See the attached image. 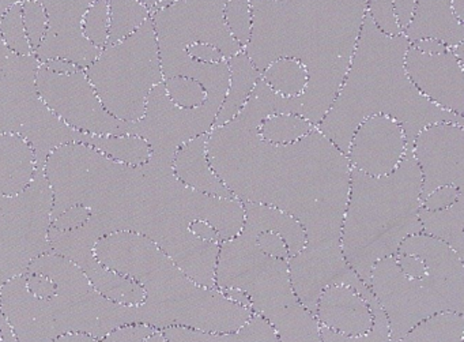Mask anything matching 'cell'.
Masks as SVG:
<instances>
[{"label": "cell", "instance_id": "6da1fadb", "mask_svg": "<svg viewBox=\"0 0 464 342\" xmlns=\"http://www.w3.org/2000/svg\"><path fill=\"white\" fill-rule=\"evenodd\" d=\"M206 151L236 200L289 214L303 225L305 246L341 247L352 167L317 127L297 142L273 145L235 118L213 127Z\"/></svg>", "mask_w": 464, "mask_h": 342}, {"label": "cell", "instance_id": "7a4b0ae2", "mask_svg": "<svg viewBox=\"0 0 464 342\" xmlns=\"http://www.w3.org/2000/svg\"><path fill=\"white\" fill-rule=\"evenodd\" d=\"M45 176L53 194V219L74 205L91 210L83 230L97 240L116 232L161 243L180 224L189 189L172 162L150 157L142 165L113 161L83 143H67L48 156Z\"/></svg>", "mask_w": 464, "mask_h": 342}, {"label": "cell", "instance_id": "3957f363", "mask_svg": "<svg viewBox=\"0 0 464 342\" xmlns=\"http://www.w3.org/2000/svg\"><path fill=\"white\" fill-rule=\"evenodd\" d=\"M252 34L243 48L262 73L276 59L300 62L308 85L300 97H279L278 113L319 126L352 64L366 0H251Z\"/></svg>", "mask_w": 464, "mask_h": 342}, {"label": "cell", "instance_id": "277c9868", "mask_svg": "<svg viewBox=\"0 0 464 342\" xmlns=\"http://www.w3.org/2000/svg\"><path fill=\"white\" fill-rule=\"evenodd\" d=\"M409 40L379 31L365 13L346 77L317 130L346 156L353 134L365 119L387 116L401 124L411 151L425 127L439 123L464 126V116L429 102L412 85L404 70Z\"/></svg>", "mask_w": 464, "mask_h": 342}, {"label": "cell", "instance_id": "5b68a950", "mask_svg": "<svg viewBox=\"0 0 464 342\" xmlns=\"http://www.w3.org/2000/svg\"><path fill=\"white\" fill-rule=\"evenodd\" d=\"M93 251L102 265L134 279L145 289V300L140 304L143 325L154 330L188 327L233 333L254 317L251 308L227 300L218 288L192 281L145 236L111 233L97 240Z\"/></svg>", "mask_w": 464, "mask_h": 342}, {"label": "cell", "instance_id": "8992f818", "mask_svg": "<svg viewBox=\"0 0 464 342\" xmlns=\"http://www.w3.org/2000/svg\"><path fill=\"white\" fill-rule=\"evenodd\" d=\"M29 273L55 282L51 298H39L26 289L24 276L0 289V312L17 342H53L64 334H86L97 342L119 326L143 323L140 306H123L102 296L72 260L47 252L34 259Z\"/></svg>", "mask_w": 464, "mask_h": 342}, {"label": "cell", "instance_id": "52a82bcc", "mask_svg": "<svg viewBox=\"0 0 464 342\" xmlns=\"http://www.w3.org/2000/svg\"><path fill=\"white\" fill-rule=\"evenodd\" d=\"M422 175L411 151L390 175L350 172V191L342 222L341 247L347 265L369 287L373 266L393 257L404 239L422 232Z\"/></svg>", "mask_w": 464, "mask_h": 342}, {"label": "cell", "instance_id": "ba28073f", "mask_svg": "<svg viewBox=\"0 0 464 342\" xmlns=\"http://www.w3.org/2000/svg\"><path fill=\"white\" fill-rule=\"evenodd\" d=\"M398 252L412 254L425 262L422 278L401 273L395 255L372 269L369 288L390 325V342H399L415 326L445 312L464 315V266L444 241L415 233L401 241Z\"/></svg>", "mask_w": 464, "mask_h": 342}, {"label": "cell", "instance_id": "9c48e42d", "mask_svg": "<svg viewBox=\"0 0 464 342\" xmlns=\"http://www.w3.org/2000/svg\"><path fill=\"white\" fill-rule=\"evenodd\" d=\"M85 73L113 118L127 123L140 121L151 91L164 83L151 17L123 42L102 48Z\"/></svg>", "mask_w": 464, "mask_h": 342}, {"label": "cell", "instance_id": "30bf717a", "mask_svg": "<svg viewBox=\"0 0 464 342\" xmlns=\"http://www.w3.org/2000/svg\"><path fill=\"white\" fill-rule=\"evenodd\" d=\"M36 56L12 53L0 39V135L17 134L31 143L37 168L67 143L89 145L91 134L75 132L51 112L36 86Z\"/></svg>", "mask_w": 464, "mask_h": 342}, {"label": "cell", "instance_id": "8fae6325", "mask_svg": "<svg viewBox=\"0 0 464 342\" xmlns=\"http://www.w3.org/2000/svg\"><path fill=\"white\" fill-rule=\"evenodd\" d=\"M53 194L44 170L20 194H0V289L50 252Z\"/></svg>", "mask_w": 464, "mask_h": 342}, {"label": "cell", "instance_id": "7c38bea8", "mask_svg": "<svg viewBox=\"0 0 464 342\" xmlns=\"http://www.w3.org/2000/svg\"><path fill=\"white\" fill-rule=\"evenodd\" d=\"M216 288L238 289L248 295L255 315L300 303L290 282L287 259L268 257L257 247L255 236L241 230L219 243Z\"/></svg>", "mask_w": 464, "mask_h": 342}, {"label": "cell", "instance_id": "4fadbf2b", "mask_svg": "<svg viewBox=\"0 0 464 342\" xmlns=\"http://www.w3.org/2000/svg\"><path fill=\"white\" fill-rule=\"evenodd\" d=\"M227 0H175L151 13L161 67L187 55V48L208 43L230 59L243 51L230 36L224 20Z\"/></svg>", "mask_w": 464, "mask_h": 342}, {"label": "cell", "instance_id": "5bb4252c", "mask_svg": "<svg viewBox=\"0 0 464 342\" xmlns=\"http://www.w3.org/2000/svg\"><path fill=\"white\" fill-rule=\"evenodd\" d=\"M225 94L227 91L208 92L205 104L186 110L173 104L160 83L151 91L142 118L132 123L131 134L149 143L151 157L173 162L181 145L213 130Z\"/></svg>", "mask_w": 464, "mask_h": 342}, {"label": "cell", "instance_id": "9a60e30c", "mask_svg": "<svg viewBox=\"0 0 464 342\" xmlns=\"http://www.w3.org/2000/svg\"><path fill=\"white\" fill-rule=\"evenodd\" d=\"M36 86L53 115L75 132L93 135L131 134L132 123L113 118L100 102L85 70L53 73L40 64Z\"/></svg>", "mask_w": 464, "mask_h": 342}, {"label": "cell", "instance_id": "2e32d148", "mask_svg": "<svg viewBox=\"0 0 464 342\" xmlns=\"http://www.w3.org/2000/svg\"><path fill=\"white\" fill-rule=\"evenodd\" d=\"M411 153L422 175L420 200L442 186L463 191L464 126L439 123L425 127L415 137Z\"/></svg>", "mask_w": 464, "mask_h": 342}, {"label": "cell", "instance_id": "e0dca14e", "mask_svg": "<svg viewBox=\"0 0 464 342\" xmlns=\"http://www.w3.org/2000/svg\"><path fill=\"white\" fill-rule=\"evenodd\" d=\"M287 266L295 295L312 314L316 311L320 293L331 285H349L365 300L373 295L371 288L347 265L342 247L305 246L287 259Z\"/></svg>", "mask_w": 464, "mask_h": 342}, {"label": "cell", "instance_id": "ac0fdd59", "mask_svg": "<svg viewBox=\"0 0 464 342\" xmlns=\"http://www.w3.org/2000/svg\"><path fill=\"white\" fill-rule=\"evenodd\" d=\"M48 17V31L34 56L40 64L53 59L70 62L88 69L102 50L88 42L82 34V20L96 0H37Z\"/></svg>", "mask_w": 464, "mask_h": 342}, {"label": "cell", "instance_id": "d6986e66", "mask_svg": "<svg viewBox=\"0 0 464 342\" xmlns=\"http://www.w3.org/2000/svg\"><path fill=\"white\" fill-rule=\"evenodd\" d=\"M48 240L50 252L74 262L105 298L123 306H140L145 300V289L138 282L97 260L93 251L97 240L82 227L66 232L50 228Z\"/></svg>", "mask_w": 464, "mask_h": 342}, {"label": "cell", "instance_id": "ffe728a7", "mask_svg": "<svg viewBox=\"0 0 464 342\" xmlns=\"http://www.w3.org/2000/svg\"><path fill=\"white\" fill-rule=\"evenodd\" d=\"M404 70L425 99L441 110L464 116V69L452 51L429 55L410 44Z\"/></svg>", "mask_w": 464, "mask_h": 342}, {"label": "cell", "instance_id": "44dd1931", "mask_svg": "<svg viewBox=\"0 0 464 342\" xmlns=\"http://www.w3.org/2000/svg\"><path fill=\"white\" fill-rule=\"evenodd\" d=\"M406 151L401 124L387 116L374 115L357 127L346 157L353 170L379 178L393 172Z\"/></svg>", "mask_w": 464, "mask_h": 342}, {"label": "cell", "instance_id": "7402d4cb", "mask_svg": "<svg viewBox=\"0 0 464 342\" xmlns=\"http://www.w3.org/2000/svg\"><path fill=\"white\" fill-rule=\"evenodd\" d=\"M314 317L322 327L344 336H361L373 325L368 301L354 288L344 284L331 285L320 293Z\"/></svg>", "mask_w": 464, "mask_h": 342}, {"label": "cell", "instance_id": "603a6c76", "mask_svg": "<svg viewBox=\"0 0 464 342\" xmlns=\"http://www.w3.org/2000/svg\"><path fill=\"white\" fill-rule=\"evenodd\" d=\"M208 135H200L181 145L173 157L172 170L176 178L189 189L219 198H235L218 178L206 151Z\"/></svg>", "mask_w": 464, "mask_h": 342}, {"label": "cell", "instance_id": "cb8c5ba5", "mask_svg": "<svg viewBox=\"0 0 464 342\" xmlns=\"http://www.w3.org/2000/svg\"><path fill=\"white\" fill-rule=\"evenodd\" d=\"M452 0H417V10L403 34L410 43L436 39L447 47L464 42V24L459 23L450 7Z\"/></svg>", "mask_w": 464, "mask_h": 342}, {"label": "cell", "instance_id": "d4e9b609", "mask_svg": "<svg viewBox=\"0 0 464 342\" xmlns=\"http://www.w3.org/2000/svg\"><path fill=\"white\" fill-rule=\"evenodd\" d=\"M37 171L36 153L28 141L17 134L0 135V194H20Z\"/></svg>", "mask_w": 464, "mask_h": 342}, {"label": "cell", "instance_id": "484cf974", "mask_svg": "<svg viewBox=\"0 0 464 342\" xmlns=\"http://www.w3.org/2000/svg\"><path fill=\"white\" fill-rule=\"evenodd\" d=\"M244 232L259 235L260 232H274L281 236L289 249V258L297 255L306 244V233L303 225L289 214L273 206L260 203H243Z\"/></svg>", "mask_w": 464, "mask_h": 342}, {"label": "cell", "instance_id": "4316f807", "mask_svg": "<svg viewBox=\"0 0 464 342\" xmlns=\"http://www.w3.org/2000/svg\"><path fill=\"white\" fill-rule=\"evenodd\" d=\"M227 66H229V86L217 113L214 127L229 123L240 113L246 100L254 92L257 81L260 80V73L244 51L227 59Z\"/></svg>", "mask_w": 464, "mask_h": 342}, {"label": "cell", "instance_id": "83f0119b", "mask_svg": "<svg viewBox=\"0 0 464 342\" xmlns=\"http://www.w3.org/2000/svg\"><path fill=\"white\" fill-rule=\"evenodd\" d=\"M160 331L167 342H278L270 323L255 314L233 333H211L188 327H168Z\"/></svg>", "mask_w": 464, "mask_h": 342}, {"label": "cell", "instance_id": "f1b7e54d", "mask_svg": "<svg viewBox=\"0 0 464 342\" xmlns=\"http://www.w3.org/2000/svg\"><path fill=\"white\" fill-rule=\"evenodd\" d=\"M262 318L270 323L278 342H322L316 317L301 303L279 307Z\"/></svg>", "mask_w": 464, "mask_h": 342}, {"label": "cell", "instance_id": "f546056e", "mask_svg": "<svg viewBox=\"0 0 464 342\" xmlns=\"http://www.w3.org/2000/svg\"><path fill=\"white\" fill-rule=\"evenodd\" d=\"M422 233L444 241L460 258H464V194L453 205L442 210L418 211Z\"/></svg>", "mask_w": 464, "mask_h": 342}, {"label": "cell", "instance_id": "4dcf8cb0", "mask_svg": "<svg viewBox=\"0 0 464 342\" xmlns=\"http://www.w3.org/2000/svg\"><path fill=\"white\" fill-rule=\"evenodd\" d=\"M116 162L142 165L151 157V149L143 138L134 134L91 135L89 145Z\"/></svg>", "mask_w": 464, "mask_h": 342}, {"label": "cell", "instance_id": "1f68e13d", "mask_svg": "<svg viewBox=\"0 0 464 342\" xmlns=\"http://www.w3.org/2000/svg\"><path fill=\"white\" fill-rule=\"evenodd\" d=\"M260 80L285 99L300 97L308 85L305 67L295 59L281 58L271 62L262 73Z\"/></svg>", "mask_w": 464, "mask_h": 342}, {"label": "cell", "instance_id": "d6a6232c", "mask_svg": "<svg viewBox=\"0 0 464 342\" xmlns=\"http://www.w3.org/2000/svg\"><path fill=\"white\" fill-rule=\"evenodd\" d=\"M399 342H464V315L445 312L429 318Z\"/></svg>", "mask_w": 464, "mask_h": 342}, {"label": "cell", "instance_id": "836d02e7", "mask_svg": "<svg viewBox=\"0 0 464 342\" xmlns=\"http://www.w3.org/2000/svg\"><path fill=\"white\" fill-rule=\"evenodd\" d=\"M150 17V9L140 0H110L108 45L123 42Z\"/></svg>", "mask_w": 464, "mask_h": 342}, {"label": "cell", "instance_id": "e575fe53", "mask_svg": "<svg viewBox=\"0 0 464 342\" xmlns=\"http://www.w3.org/2000/svg\"><path fill=\"white\" fill-rule=\"evenodd\" d=\"M316 126L305 118L295 113H274L260 124L257 132L266 142L273 145H287L297 142L314 132Z\"/></svg>", "mask_w": 464, "mask_h": 342}, {"label": "cell", "instance_id": "d590c367", "mask_svg": "<svg viewBox=\"0 0 464 342\" xmlns=\"http://www.w3.org/2000/svg\"><path fill=\"white\" fill-rule=\"evenodd\" d=\"M0 39L4 40L5 45L17 55H34L24 28L21 2L13 5L0 15Z\"/></svg>", "mask_w": 464, "mask_h": 342}, {"label": "cell", "instance_id": "8d00e7d4", "mask_svg": "<svg viewBox=\"0 0 464 342\" xmlns=\"http://www.w3.org/2000/svg\"><path fill=\"white\" fill-rule=\"evenodd\" d=\"M366 301L373 312V325L368 333L361 334V336H344V334L336 333V331L320 326L322 342H390V325H388L384 311L377 303L374 296H371Z\"/></svg>", "mask_w": 464, "mask_h": 342}, {"label": "cell", "instance_id": "74e56055", "mask_svg": "<svg viewBox=\"0 0 464 342\" xmlns=\"http://www.w3.org/2000/svg\"><path fill=\"white\" fill-rule=\"evenodd\" d=\"M225 25L241 48L246 47L252 34L251 0H227L224 9Z\"/></svg>", "mask_w": 464, "mask_h": 342}, {"label": "cell", "instance_id": "f35d334b", "mask_svg": "<svg viewBox=\"0 0 464 342\" xmlns=\"http://www.w3.org/2000/svg\"><path fill=\"white\" fill-rule=\"evenodd\" d=\"M82 34L94 47L102 50L110 34V0H96L83 15Z\"/></svg>", "mask_w": 464, "mask_h": 342}, {"label": "cell", "instance_id": "ab89813d", "mask_svg": "<svg viewBox=\"0 0 464 342\" xmlns=\"http://www.w3.org/2000/svg\"><path fill=\"white\" fill-rule=\"evenodd\" d=\"M162 83L170 102L178 107L191 110L205 104L208 100L205 88L192 78L176 75V77L165 78Z\"/></svg>", "mask_w": 464, "mask_h": 342}, {"label": "cell", "instance_id": "60d3db41", "mask_svg": "<svg viewBox=\"0 0 464 342\" xmlns=\"http://www.w3.org/2000/svg\"><path fill=\"white\" fill-rule=\"evenodd\" d=\"M21 6H23L24 28L34 54L47 34V13L37 0H21Z\"/></svg>", "mask_w": 464, "mask_h": 342}, {"label": "cell", "instance_id": "b9f144b4", "mask_svg": "<svg viewBox=\"0 0 464 342\" xmlns=\"http://www.w3.org/2000/svg\"><path fill=\"white\" fill-rule=\"evenodd\" d=\"M366 13L374 26L385 36L395 37L403 34L396 21L392 0H366Z\"/></svg>", "mask_w": 464, "mask_h": 342}, {"label": "cell", "instance_id": "7bdbcfd3", "mask_svg": "<svg viewBox=\"0 0 464 342\" xmlns=\"http://www.w3.org/2000/svg\"><path fill=\"white\" fill-rule=\"evenodd\" d=\"M154 331L153 327L143 323H131L113 328L99 342H145Z\"/></svg>", "mask_w": 464, "mask_h": 342}, {"label": "cell", "instance_id": "ee69618b", "mask_svg": "<svg viewBox=\"0 0 464 342\" xmlns=\"http://www.w3.org/2000/svg\"><path fill=\"white\" fill-rule=\"evenodd\" d=\"M89 219H91V210L88 208L82 205H74L53 219L51 228L61 230V232H66V230L83 227L89 221Z\"/></svg>", "mask_w": 464, "mask_h": 342}, {"label": "cell", "instance_id": "f6af8a7d", "mask_svg": "<svg viewBox=\"0 0 464 342\" xmlns=\"http://www.w3.org/2000/svg\"><path fill=\"white\" fill-rule=\"evenodd\" d=\"M464 191L455 186H442L440 189L431 191L425 200H422V208L426 210H442L450 208V205L459 200Z\"/></svg>", "mask_w": 464, "mask_h": 342}, {"label": "cell", "instance_id": "bcb514c9", "mask_svg": "<svg viewBox=\"0 0 464 342\" xmlns=\"http://www.w3.org/2000/svg\"><path fill=\"white\" fill-rule=\"evenodd\" d=\"M255 239H256L257 247L268 257L289 259V249L281 236L274 232H260Z\"/></svg>", "mask_w": 464, "mask_h": 342}, {"label": "cell", "instance_id": "7dc6e473", "mask_svg": "<svg viewBox=\"0 0 464 342\" xmlns=\"http://www.w3.org/2000/svg\"><path fill=\"white\" fill-rule=\"evenodd\" d=\"M25 278L26 289L39 298H48L55 293L56 285L50 277L44 276L40 273H29L26 271L24 274Z\"/></svg>", "mask_w": 464, "mask_h": 342}, {"label": "cell", "instance_id": "c3c4849f", "mask_svg": "<svg viewBox=\"0 0 464 342\" xmlns=\"http://www.w3.org/2000/svg\"><path fill=\"white\" fill-rule=\"evenodd\" d=\"M395 259L401 273L409 278H422L428 273L425 262L417 255L396 252Z\"/></svg>", "mask_w": 464, "mask_h": 342}, {"label": "cell", "instance_id": "681fc988", "mask_svg": "<svg viewBox=\"0 0 464 342\" xmlns=\"http://www.w3.org/2000/svg\"><path fill=\"white\" fill-rule=\"evenodd\" d=\"M186 51L194 61L200 62V64H214L227 61L218 48L208 44V43H197V44L189 45Z\"/></svg>", "mask_w": 464, "mask_h": 342}, {"label": "cell", "instance_id": "f907efd6", "mask_svg": "<svg viewBox=\"0 0 464 342\" xmlns=\"http://www.w3.org/2000/svg\"><path fill=\"white\" fill-rule=\"evenodd\" d=\"M393 12L401 32L411 24L417 10V0H392Z\"/></svg>", "mask_w": 464, "mask_h": 342}, {"label": "cell", "instance_id": "816d5d0a", "mask_svg": "<svg viewBox=\"0 0 464 342\" xmlns=\"http://www.w3.org/2000/svg\"><path fill=\"white\" fill-rule=\"evenodd\" d=\"M191 232L194 233L197 238L202 239V240L221 243V239H219L217 230H214L208 222L202 221V220L192 222Z\"/></svg>", "mask_w": 464, "mask_h": 342}, {"label": "cell", "instance_id": "f5cc1de1", "mask_svg": "<svg viewBox=\"0 0 464 342\" xmlns=\"http://www.w3.org/2000/svg\"><path fill=\"white\" fill-rule=\"evenodd\" d=\"M415 50L420 51L423 54H429V55H437V54L445 53L450 50V47L436 39H420L417 42L410 43Z\"/></svg>", "mask_w": 464, "mask_h": 342}, {"label": "cell", "instance_id": "db71d44e", "mask_svg": "<svg viewBox=\"0 0 464 342\" xmlns=\"http://www.w3.org/2000/svg\"><path fill=\"white\" fill-rule=\"evenodd\" d=\"M222 293H224L225 298L227 300L232 301V303L238 304L241 307H246V308H251V300H249L248 295L244 293L243 290L238 289H219Z\"/></svg>", "mask_w": 464, "mask_h": 342}, {"label": "cell", "instance_id": "11a10c76", "mask_svg": "<svg viewBox=\"0 0 464 342\" xmlns=\"http://www.w3.org/2000/svg\"><path fill=\"white\" fill-rule=\"evenodd\" d=\"M42 66L47 67L48 70L53 73H72L80 67L75 64H70L67 61H62V59H53V61L43 62Z\"/></svg>", "mask_w": 464, "mask_h": 342}, {"label": "cell", "instance_id": "9f6ffc18", "mask_svg": "<svg viewBox=\"0 0 464 342\" xmlns=\"http://www.w3.org/2000/svg\"><path fill=\"white\" fill-rule=\"evenodd\" d=\"M0 331H2V336H4V342H17L12 326L9 325L2 312H0Z\"/></svg>", "mask_w": 464, "mask_h": 342}, {"label": "cell", "instance_id": "6f0895ef", "mask_svg": "<svg viewBox=\"0 0 464 342\" xmlns=\"http://www.w3.org/2000/svg\"><path fill=\"white\" fill-rule=\"evenodd\" d=\"M53 342H97L96 339L92 337L86 336V334H64V336L59 337L55 341Z\"/></svg>", "mask_w": 464, "mask_h": 342}, {"label": "cell", "instance_id": "680465c9", "mask_svg": "<svg viewBox=\"0 0 464 342\" xmlns=\"http://www.w3.org/2000/svg\"><path fill=\"white\" fill-rule=\"evenodd\" d=\"M450 7H452L453 15H455L456 20L459 23H464V0H452V4H450Z\"/></svg>", "mask_w": 464, "mask_h": 342}, {"label": "cell", "instance_id": "91938a15", "mask_svg": "<svg viewBox=\"0 0 464 342\" xmlns=\"http://www.w3.org/2000/svg\"><path fill=\"white\" fill-rule=\"evenodd\" d=\"M450 50L452 51L455 58L458 59L461 64H464V42L460 43V44L453 45V47H450Z\"/></svg>", "mask_w": 464, "mask_h": 342}, {"label": "cell", "instance_id": "94428289", "mask_svg": "<svg viewBox=\"0 0 464 342\" xmlns=\"http://www.w3.org/2000/svg\"><path fill=\"white\" fill-rule=\"evenodd\" d=\"M140 2H142V4L145 5V6H148L149 9H150V12L153 13L161 6L164 0H140Z\"/></svg>", "mask_w": 464, "mask_h": 342}, {"label": "cell", "instance_id": "6125c7cd", "mask_svg": "<svg viewBox=\"0 0 464 342\" xmlns=\"http://www.w3.org/2000/svg\"><path fill=\"white\" fill-rule=\"evenodd\" d=\"M21 0H0V15H4L13 5L20 4Z\"/></svg>", "mask_w": 464, "mask_h": 342}, {"label": "cell", "instance_id": "be15d7a7", "mask_svg": "<svg viewBox=\"0 0 464 342\" xmlns=\"http://www.w3.org/2000/svg\"><path fill=\"white\" fill-rule=\"evenodd\" d=\"M145 342H167V339L162 336L161 331L156 330Z\"/></svg>", "mask_w": 464, "mask_h": 342}, {"label": "cell", "instance_id": "e7e4bbea", "mask_svg": "<svg viewBox=\"0 0 464 342\" xmlns=\"http://www.w3.org/2000/svg\"><path fill=\"white\" fill-rule=\"evenodd\" d=\"M172 2H175V0H164V2H162V4H161V6H160V7L167 6V5L172 4ZM160 7H159V9H160Z\"/></svg>", "mask_w": 464, "mask_h": 342}, {"label": "cell", "instance_id": "03108f58", "mask_svg": "<svg viewBox=\"0 0 464 342\" xmlns=\"http://www.w3.org/2000/svg\"><path fill=\"white\" fill-rule=\"evenodd\" d=\"M0 342H4V336H2V331H0Z\"/></svg>", "mask_w": 464, "mask_h": 342}]
</instances>
